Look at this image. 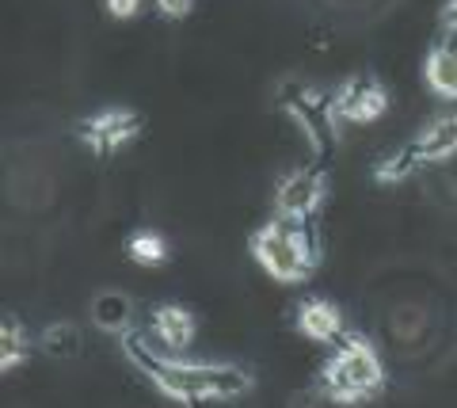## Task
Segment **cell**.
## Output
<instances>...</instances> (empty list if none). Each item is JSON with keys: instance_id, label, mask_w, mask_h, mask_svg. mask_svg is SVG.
I'll use <instances>...</instances> for the list:
<instances>
[{"instance_id": "cell-9", "label": "cell", "mask_w": 457, "mask_h": 408, "mask_svg": "<svg viewBox=\"0 0 457 408\" xmlns=\"http://www.w3.org/2000/svg\"><path fill=\"white\" fill-rule=\"evenodd\" d=\"M153 329H156V340L171 351L187 347L195 340V317H191V309H183V305H156Z\"/></svg>"}, {"instance_id": "cell-15", "label": "cell", "mask_w": 457, "mask_h": 408, "mask_svg": "<svg viewBox=\"0 0 457 408\" xmlns=\"http://www.w3.org/2000/svg\"><path fill=\"white\" fill-rule=\"evenodd\" d=\"M156 8H161L168 20H183V16H191L195 0H156Z\"/></svg>"}, {"instance_id": "cell-10", "label": "cell", "mask_w": 457, "mask_h": 408, "mask_svg": "<svg viewBox=\"0 0 457 408\" xmlns=\"http://www.w3.org/2000/svg\"><path fill=\"white\" fill-rule=\"evenodd\" d=\"M297 329H302L309 340H332V336H339V329H343V317L332 302L309 298V302H302V309H297Z\"/></svg>"}, {"instance_id": "cell-3", "label": "cell", "mask_w": 457, "mask_h": 408, "mask_svg": "<svg viewBox=\"0 0 457 408\" xmlns=\"http://www.w3.org/2000/svg\"><path fill=\"white\" fill-rule=\"evenodd\" d=\"M381 382H385V371H381L378 351L370 347L366 340H359V336H351V340L343 344L332 359H328V367L320 374L324 397L343 401V404L362 401V397H370V393H378Z\"/></svg>"}, {"instance_id": "cell-7", "label": "cell", "mask_w": 457, "mask_h": 408, "mask_svg": "<svg viewBox=\"0 0 457 408\" xmlns=\"http://www.w3.org/2000/svg\"><path fill=\"white\" fill-rule=\"evenodd\" d=\"M453 149H457V115L431 119L416 134V142H411V153H416L420 161H442V157H450Z\"/></svg>"}, {"instance_id": "cell-6", "label": "cell", "mask_w": 457, "mask_h": 408, "mask_svg": "<svg viewBox=\"0 0 457 408\" xmlns=\"http://www.w3.org/2000/svg\"><path fill=\"white\" fill-rule=\"evenodd\" d=\"M385 107H389V96H385V88H378V84H370V80L347 84L343 96H339V104H336L339 115H347L354 122L378 119V115H385Z\"/></svg>"}, {"instance_id": "cell-16", "label": "cell", "mask_w": 457, "mask_h": 408, "mask_svg": "<svg viewBox=\"0 0 457 408\" xmlns=\"http://www.w3.org/2000/svg\"><path fill=\"white\" fill-rule=\"evenodd\" d=\"M137 8H141V0H107V12L119 20H130Z\"/></svg>"}, {"instance_id": "cell-2", "label": "cell", "mask_w": 457, "mask_h": 408, "mask_svg": "<svg viewBox=\"0 0 457 408\" xmlns=\"http://www.w3.org/2000/svg\"><path fill=\"white\" fill-rule=\"evenodd\" d=\"M252 252L267 267V275L282 279V283H297L317 267V248H312L305 225L294 218H275L263 229H255Z\"/></svg>"}, {"instance_id": "cell-5", "label": "cell", "mask_w": 457, "mask_h": 408, "mask_svg": "<svg viewBox=\"0 0 457 408\" xmlns=\"http://www.w3.org/2000/svg\"><path fill=\"white\" fill-rule=\"evenodd\" d=\"M320 199H324V179L317 172H290L275 191L278 214L294 221H305L320 206Z\"/></svg>"}, {"instance_id": "cell-11", "label": "cell", "mask_w": 457, "mask_h": 408, "mask_svg": "<svg viewBox=\"0 0 457 408\" xmlns=\"http://www.w3.org/2000/svg\"><path fill=\"white\" fill-rule=\"evenodd\" d=\"M130 317H134V305H130V298H126L122 290H99L96 298H92V321H96V329L122 332V329H130Z\"/></svg>"}, {"instance_id": "cell-1", "label": "cell", "mask_w": 457, "mask_h": 408, "mask_svg": "<svg viewBox=\"0 0 457 408\" xmlns=\"http://www.w3.org/2000/svg\"><path fill=\"white\" fill-rule=\"evenodd\" d=\"M126 355L134 359V367L164 397L183 401V404L225 401V397H240V393L252 389V374L245 367H237V362H203V367H195V362L161 359L141 336H126Z\"/></svg>"}, {"instance_id": "cell-17", "label": "cell", "mask_w": 457, "mask_h": 408, "mask_svg": "<svg viewBox=\"0 0 457 408\" xmlns=\"http://www.w3.org/2000/svg\"><path fill=\"white\" fill-rule=\"evenodd\" d=\"M442 23H446V31L457 35V0H446V8H442Z\"/></svg>"}, {"instance_id": "cell-8", "label": "cell", "mask_w": 457, "mask_h": 408, "mask_svg": "<svg viewBox=\"0 0 457 408\" xmlns=\"http://www.w3.org/2000/svg\"><path fill=\"white\" fill-rule=\"evenodd\" d=\"M423 77H427V84H431L438 96L457 100V38L453 42H438V46L427 54Z\"/></svg>"}, {"instance_id": "cell-13", "label": "cell", "mask_w": 457, "mask_h": 408, "mask_svg": "<svg viewBox=\"0 0 457 408\" xmlns=\"http://www.w3.org/2000/svg\"><path fill=\"white\" fill-rule=\"evenodd\" d=\"M42 347L50 351L54 359H69L80 351V336L73 325H50L46 332H42Z\"/></svg>"}, {"instance_id": "cell-14", "label": "cell", "mask_w": 457, "mask_h": 408, "mask_svg": "<svg viewBox=\"0 0 457 408\" xmlns=\"http://www.w3.org/2000/svg\"><path fill=\"white\" fill-rule=\"evenodd\" d=\"M23 332L16 321H4V332H0V367L12 371V367H20L23 362Z\"/></svg>"}, {"instance_id": "cell-12", "label": "cell", "mask_w": 457, "mask_h": 408, "mask_svg": "<svg viewBox=\"0 0 457 408\" xmlns=\"http://www.w3.org/2000/svg\"><path fill=\"white\" fill-rule=\"evenodd\" d=\"M130 256L137 263H161V260H168V241L153 229H141L130 237Z\"/></svg>"}, {"instance_id": "cell-4", "label": "cell", "mask_w": 457, "mask_h": 408, "mask_svg": "<svg viewBox=\"0 0 457 408\" xmlns=\"http://www.w3.org/2000/svg\"><path fill=\"white\" fill-rule=\"evenodd\" d=\"M137 130H141V115H137V111H126V107L96 111L92 119L80 122V137H84V146H88L92 153L122 149Z\"/></svg>"}]
</instances>
